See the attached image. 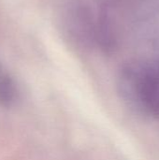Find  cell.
I'll return each mask as SVG.
<instances>
[{"label":"cell","mask_w":159,"mask_h":160,"mask_svg":"<svg viewBox=\"0 0 159 160\" xmlns=\"http://www.w3.org/2000/svg\"><path fill=\"white\" fill-rule=\"evenodd\" d=\"M118 90L137 112L159 118V59L126 64L119 73Z\"/></svg>","instance_id":"1"},{"label":"cell","mask_w":159,"mask_h":160,"mask_svg":"<svg viewBox=\"0 0 159 160\" xmlns=\"http://www.w3.org/2000/svg\"><path fill=\"white\" fill-rule=\"evenodd\" d=\"M65 29L70 38L82 47L97 44L96 22L87 6L76 1L68 5L64 17Z\"/></svg>","instance_id":"2"},{"label":"cell","mask_w":159,"mask_h":160,"mask_svg":"<svg viewBox=\"0 0 159 160\" xmlns=\"http://www.w3.org/2000/svg\"><path fill=\"white\" fill-rule=\"evenodd\" d=\"M111 14L110 7L104 4L99 8L96 22L97 44L106 53L113 52L117 45L116 30Z\"/></svg>","instance_id":"3"}]
</instances>
